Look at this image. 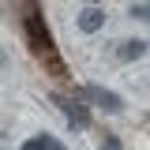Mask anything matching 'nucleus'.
I'll return each mask as SVG.
<instances>
[{
	"instance_id": "423d86ee",
	"label": "nucleus",
	"mask_w": 150,
	"mask_h": 150,
	"mask_svg": "<svg viewBox=\"0 0 150 150\" xmlns=\"http://www.w3.org/2000/svg\"><path fill=\"white\" fill-rule=\"evenodd\" d=\"M23 150H64V143H56L53 135H34L23 143Z\"/></svg>"
},
{
	"instance_id": "7ed1b4c3",
	"label": "nucleus",
	"mask_w": 150,
	"mask_h": 150,
	"mask_svg": "<svg viewBox=\"0 0 150 150\" xmlns=\"http://www.w3.org/2000/svg\"><path fill=\"white\" fill-rule=\"evenodd\" d=\"M53 101L60 105V109H64V116L71 120L75 128H86V124H90V109H86L79 98H64V94H53Z\"/></svg>"
},
{
	"instance_id": "f257e3e1",
	"label": "nucleus",
	"mask_w": 150,
	"mask_h": 150,
	"mask_svg": "<svg viewBox=\"0 0 150 150\" xmlns=\"http://www.w3.org/2000/svg\"><path fill=\"white\" fill-rule=\"evenodd\" d=\"M23 34H26V45L34 49V56L49 64V71H53V75H64V60L56 56L53 34H49L45 15H41V8H38L34 0H23Z\"/></svg>"
},
{
	"instance_id": "39448f33",
	"label": "nucleus",
	"mask_w": 150,
	"mask_h": 150,
	"mask_svg": "<svg viewBox=\"0 0 150 150\" xmlns=\"http://www.w3.org/2000/svg\"><path fill=\"white\" fill-rule=\"evenodd\" d=\"M139 56H146V41H143V38L120 41V60H139Z\"/></svg>"
},
{
	"instance_id": "f03ea898",
	"label": "nucleus",
	"mask_w": 150,
	"mask_h": 150,
	"mask_svg": "<svg viewBox=\"0 0 150 150\" xmlns=\"http://www.w3.org/2000/svg\"><path fill=\"white\" fill-rule=\"evenodd\" d=\"M79 94H83L86 101H94V105H101L105 112H120V109H124V98L112 94V90H105V86H98V83H86Z\"/></svg>"
},
{
	"instance_id": "20e7f679",
	"label": "nucleus",
	"mask_w": 150,
	"mask_h": 150,
	"mask_svg": "<svg viewBox=\"0 0 150 150\" xmlns=\"http://www.w3.org/2000/svg\"><path fill=\"white\" fill-rule=\"evenodd\" d=\"M101 26H105V11H101V8H83V11H79V30L94 34V30H101Z\"/></svg>"
},
{
	"instance_id": "0eeeda50",
	"label": "nucleus",
	"mask_w": 150,
	"mask_h": 150,
	"mask_svg": "<svg viewBox=\"0 0 150 150\" xmlns=\"http://www.w3.org/2000/svg\"><path fill=\"white\" fill-rule=\"evenodd\" d=\"M101 150H120V143H116V139L109 135V139H105V146H101Z\"/></svg>"
}]
</instances>
